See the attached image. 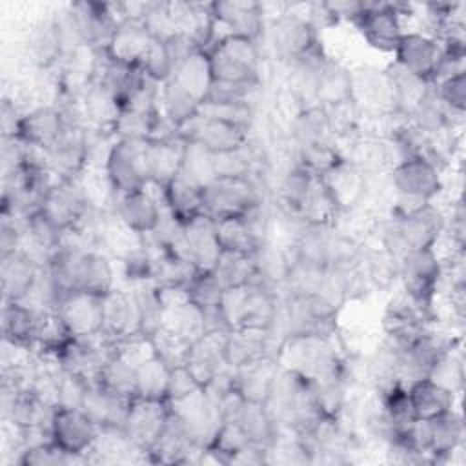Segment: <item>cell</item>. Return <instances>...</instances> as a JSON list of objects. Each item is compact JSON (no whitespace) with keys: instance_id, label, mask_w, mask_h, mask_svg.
<instances>
[{"instance_id":"obj_14","label":"cell","mask_w":466,"mask_h":466,"mask_svg":"<svg viewBox=\"0 0 466 466\" xmlns=\"http://www.w3.org/2000/svg\"><path fill=\"white\" fill-rule=\"evenodd\" d=\"M251 129L237 122L217 116H208L198 111L189 122L180 127V137L186 142H197L213 155L229 153L242 147L251 138Z\"/></svg>"},{"instance_id":"obj_2","label":"cell","mask_w":466,"mask_h":466,"mask_svg":"<svg viewBox=\"0 0 466 466\" xmlns=\"http://www.w3.org/2000/svg\"><path fill=\"white\" fill-rule=\"evenodd\" d=\"M215 82L262 84V53L257 40L244 36H220L206 49Z\"/></svg>"},{"instance_id":"obj_31","label":"cell","mask_w":466,"mask_h":466,"mask_svg":"<svg viewBox=\"0 0 466 466\" xmlns=\"http://www.w3.org/2000/svg\"><path fill=\"white\" fill-rule=\"evenodd\" d=\"M288 140L293 151L322 142H337L326 107L313 104L299 109L288 122Z\"/></svg>"},{"instance_id":"obj_41","label":"cell","mask_w":466,"mask_h":466,"mask_svg":"<svg viewBox=\"0 0 466 466\" xmlns=\"http://www.w3.org/2000/svg\"><path fill=\"white\" fill-rule=\"evenodd\" d=\"M157 109L167 122L177 126L180 131V127L186 122L198 115L200 102L195 96H191L182 86H178L173 78H169L158 86Z\"/></svg>"},{"instance_id":"obj_4","label":"cell","mask_w":466,"mask_h":466,"mask_svg":"<svg viewBox=\"0 0 466 466\" xmlns=\"http://www.w3.org/2000/svg\"><path fill=\"white\" fill-rule=\"evenodd\" d=\"M280 306V291L260 282L229 288L222 297V313L229 328H248L269 331Z\"/></svg>"},{"instance_id":"obj_18","label":"cell","mask_w":466,"mask_h":466,"mask_svg":"<svg viewBox=\"0 0 466 466\" xmlns=\"http://www.w3.org/2000/svg\"><path fill=\"white\" fill-rule=\"evenodd\" d=\"M169 408L182 420L193 442L200 448H208L213 442L220 424L224 422L217 402L202 388L186 399L171 402Z\"/></svg>"},{"instance_id":"obj_37","label":"cell","mask_w":466,"mask_h":466,"mask_svg":"<svg viewBox=\"0 0 466 466\" xmlns=\"http://www.w3.org/2000/svg\"><path fill=\"white\" fill-rule=\"evenodd\" d=\"M162 200L166 209L180 224H187L204 215L202 187L177 175L162 187Z\"/></svg>"},{"instance_id":"obj_33","label":"cell","mask_w":466,"mask_h":466,"mask_svg":"<svg viewBox=\"0 0 466 466\" xmlns=\"http://www.w3.org/2000/svg\"><path fill=\"white\" fill-rule=\"evenodd\" d=\"M268 355L275 357L268 331L233 328L224 337V359L231 368H240Z\"/></svg>"},{"instance_id":"obj_35","label":"cell","mask_w":466,"mask_h":466,"mask_svg":"<svg viewBox=\"0 0 466 466\" xmlns=\"http://www.w3.org/2000/svg\"><path fill=\"white\" fill-rule=\"evenodd\" d=\"M251 260L257 271V280L271 289L280 291L291 269V257L288 248L266 238L253 249Z\"/></svg>"},{"instance_id":"obj_9","label":"cell","mask_w":466,"mask_h":466,"mask_svg":"<svg viewBox=\"0 0 466 466\" xmlns=\"http://www.w3.org/2000/svg\"><path fill=\"white\" fill-rule=\"evenodd\" d=\"M417 448L428 457L430 464H446L464 442V422L453 408L428 420H417L411 428Z\"/></svg>"},{"instance_id":"obj_7","label":"cell","mask_w":466,"mask_h":466,"mask_svg":"<svg viewBox=\"0 0 466 466\" xmlns=\"http://www.w3.org/2000/svg\"><path fill=\"white\" fill-rule=\"evenodd\" d=\"M410 4L364 2L362 11L351 24L371 49L393 55L400 36L406 31L404 20L410 18Z\"/></svg>"},{"instance_id":"obj_61","label":"cell","mask_w":466,"mask_h":466,"mask_svg":"<svg viewBox=\"0 0 466 466\" xmlns=\"http://www.w3.org/2000/svg\"><path fill=\"white\" fill-rule=\"evenodd\" d=\"M197 390H200V384L195 380V377L187 371L186 366L171 368L169 386H167V404L186 399Z\"/></svg>"},{"instance_id":"obj_50","label":"cell","mask_w":466,"mask_h":466,"mask_svg":"<svg viewBox=\"0 0 466 466\" xmlns=\"http://www.w3.org/2000/svg\"><path fill=\"white\" fill-rule=\"evenodd\" d=\"M169 373H171V368L157 355H151L149 359L142 360L137 366V395L135 397L167 402Z\"/></svg>"},{"instance_id":"obj_48","label":"cell","mask_w":466,"mask_h":466,"mask_svg":"<svg viewBox=\"0 0 466 466\" xmlns=\"http://www.w3.org/2000/svg\"><path fill=\"white\" fill-rule=\"evenodd\" d=\"M344 102H350V69L328 58L319 75L317 104L333 107Z\"/></svg>"},{"instance_id":"obj_36","label":"cell","mask_w":466,"mask_h":466,"mask_svg":"<svg viewBox=\"0 0 466 466\" xmlns=\"http://www.w3.org/2000/svg\"><path fill=\"white\" fill-rule=\"evenodd\" d=\"M127 406H129V400L104 390L95 382L86 386L80 408L100 426V430H109V428L122 430Z\"/></svg>"},{"instance_id":"obj_27","label":"cell","mask_w":466,"mask_h":466,"mask_svg":"<svg viewBox=\"0 0 466 466\" xmlns=\"http://www.w3.org/2000/svg\"><path fill=\"white\" fill-rule=\"evenodd\" d=\"M24 53L36 73H51L53 67L66 62L64 44L53 16L31 27Z\"/></svg>"},{"instance_id":"obj_6","label":"cell","mask_w":466,"mask_h":466,"mask_svg":"<svg viewBox=\"0 0 466 466\" xmlns=\"http://www.w3.org/2000/svg\"><path fill=\"white\" fill-rule=\"evenodd\" d=\"M350 102L362 120L377 122L400 113L388 71L373 66L350 69Z\"/></svg>"},{"instance_id":"obj_23","label":"cell","mask_w":466,"mask_h":466,"mask_svg":"<svg viewBox=\"0 0 466 466\" xmlns=\"http://www.w3.org/2000/svg\"><path fill=\"white\" fill-rule=\"evenodd\" d=\"M71 337H93L102 333V297L87 291H67L56 308Z\"/></svg>"},{"instance_id":"obj_39","label":"cell","mask_w":466,"mask_h":466,"mask_svg":"<svg viewBox=\"0 0 466 466\" xmlns=\"http://www.w3.org/2000/svg\"><path fill=\"white\" fill-rule=\"evenodd\" d=\"M406 388L417 420H428L455 408L457 395L430 377L417 379L406 384Z\"/></svg>"},{"instance_id":"obj_13","label":"cell","mask_w":466,"mask_h":466,"mask_svg":"<svg viewBox=\"0 0 466 466\" xmlns=\"http://www.w3.org/2000/svg\"><path fill=\"white\" fill-rule=\"evenodd\" d=\"M100 426L82 410L71 406H55L49 420V439L62 450L87 462V453L96 442Z\"/></svg>"},{"instance_id":"obj_17","label":"cell","mask_w":466,"mask_h":466,"mask_svg":"<svg viewBox=\"0 0 466 466\" xmlns=\"http://www.w3.org/2000/svg\"><path fill=\"white\" fill-rule=\"evenodd\" d=\"M167 415H169L167 402L140 399V397H133L129 400L122 431L126 433L129 442L146 457V462H147V451L151 450L160 431L164 430Z\"/></svg>"},{"instance_id":"obj_30","label":"cell","mask_w":466,"mask_h":466,"mask_svg":"<svg viewBox=\"0 0 466 466\" xmlns=\"http://www.w3.org/2000/svg\"><path fill=\"white\" fill-rule=\"evenodd\" d=\"M280 371L277 357H262L240 368H235V390L248 400L266 404Z\"/></svg>"},{"instance_id":"obj_57","label":"cell","mask_w":466,"mask_h":466,"mask_svg":"<svg viewBox=\"0 0 466 466\" xmlns=\"http://www.w3.org/2000/svg\"><path fill=\"white\" fill-rule=\"evenodd\" d=\"M149 342L153 348V353L162 359L169 368L175 366H184L187 351H189V342L182 339L178 333L171 331L166 326H160L149 335Z\"/></svg>"},{"instance_id":"obj_22","label":"cell","mask_w":466,"mask_h":466,"mask_svg":"<svg viewBox=\"0 0 466 466\" xmlns=\"http://www.w3.org/2000/svg\"><path fill=\"white\" fill-rule=\"evenodd\" d=\"M71 126L56 104H38L24 111L15 137L29 147L47 149L56 142L64 129Z\"/></svg>"},{"instance_id":"obj_47","label":"cell","mask_w":466,"mask_h":466,"mask_svg":"<svg viewBox=\"0 0 466 466\" xmlns=\"http://www.w3.org/2000/svg\"><path fill=\"white\" fill-rule=\"evenodd\" d=\"M126 286L131 289L133 299L137 302V309L140 317V331L146 337H149L155 329L162 326V319H164V302H162L160 289L155 286L151 279L131 282Z\"/></svg>"},{"instance_id":"obj_1","label":"cell","mask_w":466,"mask_h":466,"mask_svg":"<svg viewBox=\"0 0 466 466\" xmlns=\"http://www.w3.org/2000/svg\"><path fill=\"white\" fill-rule=\"evenodd\" d=\"M260 169L249 177H217L202 187L204 215L213 220L246 217L266 202V180Z\"/></svg>"},{"instance_id":"obj_24","label":"cell","mask_w":466,"mask_h":466,"mask_svg":"<svg viewBox=\"0 0 466 466\" xmlns=\"http://www.w3.org/2000/svg\"><path fill=\"white\" fill-rule=\"evenodd\" d=\"M47 166L58 178H78L87 169V138L84 126H67L46 151Z\"/></svg>"},{"instance_id":"obj_54","label":"cell","mask_w":466,"mask_h":466,"mask_svg":"<svg viewBox=\"0 0 466 466\" xmlns=\"http://www.w3.org/2000/svg\"><path fill=\"white\" fill-rule=\"evenodd\" d=\"M180 177L186 180L204 187L208 182H211L215 175V155L204 149L197 142H186L182 164H180Z\"/></svg>"},{"instance_id":"obj_49","label":"cell","mask_w":466,"mask_h":466,"mask_svg":"<svg viewBox=\"0 0 466 466\" xmlns=\"http://www.w3.org/2000/svg\"><path fill=\"white\" fill-rule=\"evenodd\" d=\"M233 420L242 428V431L248 435V439L253 444H258L266 450L271 446V442L277 437V424L269 415L266 404L246 400L242 410Z\"/></svg>"},{"instance_id":"obj_51","label":"cell","mask_w":466,"mask_h":466,"mask_svg":"<svg viewBox=\"0 0 466 466\" xmlns=\"http://www.w3.org/2000/svg\"><path fill=\"white\" fill-rule=\"evenodd\" d=\"M213 271L218 277L224 289L258 282L251 255H244V253L220 251V255L213 266Z\"/></svg>"},{"instance_id":"obj_15","label":"cell","mask_w":466,"mask_h":466,"mask_svg":"<svg viewBox=\"0 0 466 466\" xmlns=\"http://www.w3.org/2000/svg\"><path fill=\"white\" fill-rule=\"evenodd\" d=\"M164 209L162 187L147 184L140 189L116 195L113 215L129 231L144 237L157 228Z\"/></svg>"},{"instance_id":"obj_11","label":"cell","mask_w":466,"mask_h":466,"mask_svg":"<svg viewBox=\"0 0 466 466\" xmlns=\"http://www.w3.org/2000/svg\"><path fill=\"white\" fill-rule=\"evenodd\" d=\"M69 289L104 297L116 288L115 260L100 249H73L66 264Z\"/></svg>"},{"instance_id":"obj_59","label":"cell","mask_w":466,"mask_h":466,"mask_svg":"<svg viewBox=\"0 0 466 466\" xmlns=\"http://www.w3.org/2000/svg\"><path fill=\"white\" fill-rule=\"evenodd\" d=\"M437 98L457 116L466 111V71L451 75L431 86Z\"/></svg>"},{"instance_id":"obj_40","label":"cell","mask_w":466,"mask_h":466,"mask_svg":"<svg viewBox=\"0 0 466 466\" xmlns=\"http://www.w3.org/2000/svg\"><path fill=\"white\" fill-rule=\"evenodd\" d=\"M153 253V269L151 280L162 291L186 289L191 279L197 275L198 268L186 257L173 251H155Z\"/></svg>"},{"instance_id":"obj_16","label":"cell","mask_w":466,"mask_h":466,"mask_svg":"<svg viewBox=\"0 0 466 466\" xmlns=\"http://www.w3.org/2000/svg\"><path fill=\"white\" fill-rule=\"evenodd\" d=\"M95 208L78 178H60L42 202L44 215L60 229L76 228Z\"/></svg>"},{"instance_id":"obj_8","label":"cell","mask_w":466,"mask_h":466,"mask_svg":"<svg viewBox=\"0 0 466 466\" xmlns=\"http://www.w3.org/2000/svg\"><path fill=\"white\" fill-rule=\"evenodd\" d=\"M386 182L393 197L417 202H433L444 186L442 167L420 155L391 166L386 173Z\"/></svg>"},{"instance_id":"obj_56","label":"cell","mask_w":466,"mask_h":466,"mask_svg":"<svg viewBox=\"0 0 466 466\" xmlns=\"http://www.w3.org/2000/svg\"><path fill=\"white\" fill-rule=\"evenodd\" d=\"M388 71V76L391 80V86H393V91H395V96H397V104H399V109L400 113L408 115L410 109L422 98V95L430 89L431 84L413 76L411 73L404 71L402 67H399L397 64H390L386 67Z\"/></svg>"},{"instance_id":"obj_10","label":"cell","mask_w":466,"mask_h":466,"mask_svg":"<svg viewBox=\"0 0 466 466\" xmlns=\"http://www.w3.org/2000/svg\"><path fill=\"white\" fill-rule=\"evenodd\" d=\"M146 146L147 140H113L104 164V173L116 195L147 186Z\"/></svg>"},{"instance_id":"obj_52","label":"cell","mask_w":466,"mask_h":466,"mask_svg":"<svg viewBox=\"0 0 466 466\" xmlns=\"http://www.w3.org/2000/svg\"><path fill=\"white\" fill-rule=\"evenodd\" d=\"M20 466H69V464H84L86 461L67 453L49 437L25 444L15 459Z\"/></svg>"},{"instance_id":"obj_28","label":"cell","mask_w":466,"mask_h":466,"mask_svg":"<svg viewBox=\"0 0 466 466\" xmlns=\"http://www.w3.org/2000/svg\"><path fill=\"white\" fill-rule=\"evenodd\" d=\"M153 40L155 36L149 33L142 18H124L116 24L104 51L109 55V58L120 64L140 67Z\"/></svg>"},{"instance_id":"obj_25","label":"cell","mask_w":466,"mask_h":466,"mask_svg":"<svg viewBox=\"0 0 466 466\" xmlns=\"http://www.w3.org/2000/svg\"><path fill=\"white\" fill-rule=\"evenodd\" d=\"M102 333L113 342L142 333L137 302L127 286H116L102 297Z\"/></svg>"},{"instance_id":"obj_43","label":"cell","mask_w":466,"mask_h":466,"mask_svg":"<svg viewBox=\"0 0 466 466\" xmlns=\"http://www.w3.org/2000/svg\"><path fill=\"white\" fill-rule=\"evenodd\" d=\"M297 217L300 218L302 224L317 228H335L339 218L342 217L340 209L337 208L320 177L313 180L311 189L306 195Z\"/></svg>"},{"instance_id":"obj_44","label":"cell","mask_w":466,"mask_h":466,"mask_svg":"<svg viewBox=\"0 0 466 466\" xmlns=\"http://www.w3.org/2000/svg\"><path fill=\"white\" fill-rule=\"evenodd\" d=\"M96 384L126 400H131L137 395V366L116 355L113 350L100 366Z\"/></svg>"},{"instance_id":"obj_32","label":"cell","mask_w":466,"mask_h":466,"mask_svg":"<svg viewBox=\"0 0 466 466\" xmlns=\"http://www.w3.org/2000/svg\"><path fill=\"white\" fill-rule=\"evenodd\" d=\"M184 146H186L184 138L147 140V146H146L147 184L164 187L169 180H173L178 175Z\"/></svg>"},{"instance_id":"obj_46","label":"cell","mask_w":466,"mask_h":466,"mask_svg":"<svg viewBox=\"0 0 466 466\" xmlns=\"http://www.w3.org/2000/svg\"><path fill=\"white\" fill-rule=\"evenodd\" d=\"M377 397L380 402V410L393 430V435L408 431L417 422L406 384L397 382L384 391H379Z\"/></svg>"},{"instance_id":"obj_26","label":"cell","mask_w":466,"mask_h":466,"mask_svg":"<svg viewBox=\"0 0 466 466\" xmlns=\"http://www.w3.org/2000/svg\"><path fill=\"white\" fill-rule=\"evenodd\" d=\"M44 264L31 257L25 249H16L7 255H0V280H2V302L25 300L31 293Z\"/></svg>"},{"instance_id":"obj_53","label":"cell","mask_w":466,"mask_h":466,"mask_svg":"<svg viewBox=\"0 0 466 466\" xmlns=\"http://www.w3.org/2000/svg\"><path fill=\"white\" fill-rule=\"evenodd\" d=\"M158 118V109H120L113 122L115 138L149 140Z\"/></svg>"},{"instance_id":"obj_42","label":"cell","mask_w":466,"mask_h":466,"mask_svg":"<svg viewBox=\"0 0 466 466\" xmlns=\"http://www.w3.org/2000/svg\"><path fill=\"white\" fill-rule=\"evenodd\" d=\"M217 242L222 251L251 255L253 249L266 238L257 231L249 217H231L215 220Z\"/></svg>"},{"instance_id":"obj_19","label":"cell","mask_w":466,"mask_h":466,"mask_svg":"<svg viewBox=\"0 0 466 466\" xmlns=\"http://www.w3.org/2000/svg\"><path fill=\"white\" fill-rule=\"evenodd\" d=\"M84 49L102 51L107 47L118 24L115 4L73 2L67 5Z\"/></svg>"},{"instance_id":"obj_20","label":"cell","mask_w":466,"mask_h":466,"mask_svg":"<svg viewBox=\"0 0 466 466\" xmlns=\"http://www.w3.org/2000/svg\"><path fill=\"white\" fill-rule=\"evenodd\" d=\"M441 53L442 46L437 38L419 29H408L393 51V64L431 84Z\"/></svg>"},{"instance_id":"obj_60","label":"cell","mask_w":466,"mask_h":466,"mask_svg":"<svg viewBox=\"0 0 466 466\" xmlns=\"http://www.w3.org/2000/svg\"><path fill=\"white\" fill-rule=\"evenodd\" d=\"M140 69L157 84H162L171 78L173 66L169 62V56H167V51H166V46L162 40L155 38L151 42V46L140 64Z\"/></svg>"},{"instance_id":"obj_29","label":"cell","mask_w":466,"mask_h":466,"mask_svg":"<svg viewBox=\"0 0 466 466\" xmlns=\"http://www.w3.org/2000/svg\"><path fill=\"white\" fill-rule=\"evenodd\" d=\"M220 246L217 242L215 220L208 215H202L187 224H184V237L180 255L189 258L198 269H213Z\"/></svg>"},{"instance_id":"obj_5","label":"cell","mask_w":466,"mask_h":466,"mask_svg":"<svg viewBox=\"0 0 466 466\" xmlns=\"http://www.w3.org/2000/svg\"><path fill=\"white\" fill-rule=\"evenodd\" d=\"M444 264L435 248L411 249L399 258L397 280L400 289L424 311L437 319V297Z\"/></svg>"},{"instance_id":"obj_38","label":"cell","mask_w":466,"mask_h":466,"mask_svg":"<svg viewBox=\"0 0 466 466\" xmlns=\"http://www.w3.org/2000/svg\"><path fill=\"white\" fill-rule=\"evenodd\" d=\"M36 322H38V309H35L27 302H24V300L2 302L4 342L33 350Z\"/></svg>"},{"instance_id":"obj_45","label":"cell","mask_w":466,"mask_h":466,"mask_svg":"<svg viewBox=\"0 0 466 466\" xmlns=\"http://www.w3.org/2000/svg\"><path fill=\"white\" fill-rule=\"evenodd\" d=\"M171 78L182 86L191 96H195L200 104L209 93V87L213 84L209 60L204 49L193 53L189 58H186L171 75Z\"/></svg>"},{"instance_id":"obj_55","label":"cell","mask_w":466,"mask_h":466,"mask_svg":"<svg viewBox=\"0 0 466 466\" xmlns=\"http://www.w3.org/2000/svg\"><path fill=\"white\" fill-rule=\"evenodd\" d=\"M224 291L226 289L213 269H198L186 288V297L202 311H208L220 308Z\"/></svg>"},{"instance_id":"obj_58","label":"cell","mask_w":466,"mask_h":466,"mask_svg":"<svg viewBox=\"0 0 466 466\" xmlns=\"http://www.w3.org/2000/svg\"><path fill=\"white\" fill-rule=\"evenodd\" d=\"M430 379H433L455 395L461 393L464 382V359L461 353V344H457L441 357V360L433 366Z\"/></svg>"},{"instance_id":"obj_12","label":"cell","mask_w":466,"mask_h":466,"mask_svg":"<svg viewBox=\"0 0 466 466\" xmlns=\"http://www.w3.org/2000/svg\"><path fill=\"white\" fill-rule=\"evenodd\" d=\"M213 18V40L220 36H244L249 40H260L266 31V15L260 2L253 0H228L211 2Z\"/></svg>"},{"instance_id":"obj_3","label":"cell","mask_w":466,"mask_h":466,"mask_svg":"<svg viewBox=\"0 0 466 466\" xmlns=\"http://www.w3.org/2000/svg\"><path fill=\"white\" fill-rule=\"evenodd\" d=\"M262 38L268 40L273 58L284 66H291L322 49L315 24L306 13L289 5L266 24Z\"/></svg>"},{"instance_id":"obj_21","label":"cell","mask_w":466,"mask_h":466,"mask_svg":"<svg viewBox=\"0 0 466 466\" xmlns=\"http://www.w3.org/2000/svg\"><path fill=\"white\" fill-rule=\"evenodd\" d=\"M342 215L360 209L370 195V177L350 158L337 162L320 177Z\"/></svg>"},{"instance_id":"obj_34","label":"cell","mask_w":466,"mask_h":466,"mask_svg":"<svg viewBox=\"0 0 466 466\" xmlns=\"http://www.w3.org/2000/svg\"><path fill=\"white\" fill-rule=\"evenodd\" d=\"M228 333V331H226ZM226 333H204L189 346L184 366L204 388L218 370L226 366L224 359V337Z\"/></svg>"}]
</instances>
